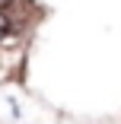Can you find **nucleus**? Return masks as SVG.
<instances>
[{"mask_svg":"<svg viewBox=\"0 0 121 124\" xmlns=\"http://www.w3.org/2000/svg\"><path fill=\"white\" fill-rule=\"evenodd\" d=\"M10 32V22H7V16H3V10H0V38H3Z\"/></svg>","mask_w":121,"mask_h":124,"instance_id":"f257e3e1","label":"nucleus"},{"mask_svg":"<svg viewBox=\"0 0 121 124\" xmlns=\"http://www.w3.org/2000/svg\"><path fill=\"white\" fill-rule=\"evenodd\" d=\"M10 3H13V0H0V10H3V7H10Z\"/></svg>","mask_w":121,"mask_h":124,"instance_id":"f03ea898","label":"nucleus"}]
</instances>
